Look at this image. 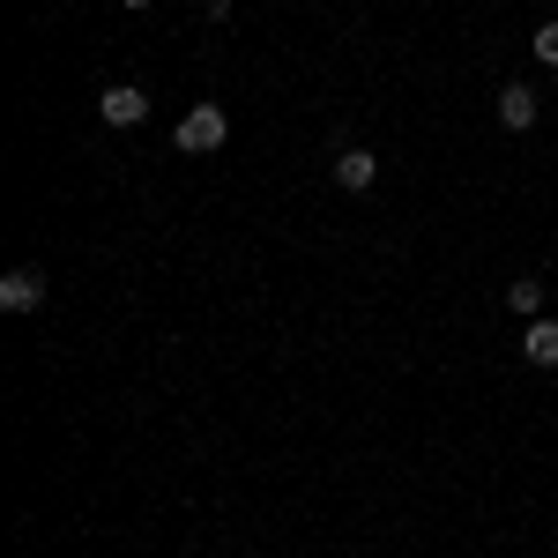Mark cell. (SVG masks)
Listing matches in <instances>:
<instances>
[{
  "label": "cell",
  "instance_id": "6da1fadb",
  "mask_svg": "<svg viewBox=\"0 0 558 558\" xmlns=\"http://www.w3.org/2000/svg\"><path fill=\"white\" fill-rule=\"evenodd\" d=\"M172 142L186 149V157H209V149H223V142H231V112H223V105H194V112L179 120Z\"/></svg>",
  "mask_w": 558,
  "mask_h": 558
},
{
  "label": "cell",
  "instance_id": "7a4b0ae2",
  "mask_svg": "<svg viewBox=\"0 0 558 558\" xmlns=\"http://www.w3.org/2000/svg\"><path fill=\"white\" fill-rule=\"evenodd\" d=\"M97 112H105V128H142V120H149V89L142 83H105Z\"/></svg>",
  "mask_w": 558,
  "mask_h": 558
},
{
  "label": "cell",
  "instance_id": "3957f363",
  "mask_svg": "<svg viewBox=\"0 0 558 558\" xmlns=\"http://www.w3.org/2000/svg\"><path fill=\"white\" fill-rule=\"evenodd\" d=\"M38 305H45L38 268H8V276H0V313H38Z\"/></svg>",
  "mask_w": 558,
  "mask_h": 558
},
{
  "label": "cell",
  "instance_id": "277c9868",
  "mask_svg": "<svg viewBox=\"0 0 558 558\" xmlns=\"http://www.w3.org/2000/svg\"><path fill=\"white\" fill-rule=\"evenodd\" d=\"M536 112H544V97H536L529 83L499 89V128H507V134H529V128H536Z\"/></svg>",
  "mask_w": 558,
  "mask_h": 558
},
{
  "label": "cell",
  "instance_id": "5b68a950",
  "mask_svg": "<svg viewBox=\"0 0 558 558\" xmlns=\"http://www.w3.org/2000/svg\"><path fill=\"white\" fill-rule=\"evenodd\" d=\"M373 179H380V157L373 149H336V186L343 194H365Z\"/></svg>",
  "mask_w": 558,
  "mask_h": 558
},
{
  "label": "cell",
  "instance_id": "8992f818",
  "mask_svg": "<svg viewBox=\"0 0 558 558\" xmlns=\"http://www.w3.org/2000/svg\"><path fill=\"white\" fill-rule=\"evenodd\" d=\"M521 357H529L536 373H551L558 365V320H529V328H521Z\"/></svg>",
  "mask_w": 558,
  "mask_h": 558
},
{
  "label": "cell",
  "instance_id": "52a82bcc",
  "mask_svg": "<svg viewBox=\"0 0 558 558\" xmlns=\"http://www.w3.org/2000/svg\"><path fill=\"white\" fill-rule=\"evenodd\" d=\"M507 313H521V320H544V283H507Z\"/></svg>",
  "mask_w": 558,
  "mask_h": 558
},
{
  "label": "cell",
  "instance_id": "ba28073f",
  "mask_svg": "<svg viewBox=\"0 0 558 558\" xmlns=\"http://www.w3.org/2000/svg\"><path fill=\"white\" fill-rule=\"evenodd\" d=\"M529 52H536L544 68H558V15H551V23H536V38H529Z\"/></svg>",
  "mask_w": 558,
  "mask_h": 558
},
{
  "label": "cell",
  "instance_id": "9c48e42d",
  "mask_svg": "<svg viewBox=\"0 0 558 558\" xmlns=\"http://www.w3.org/2000/svg\"><path fill=\"white\" fill-rule=\"evenodd\" d=\"M128 8H149V0H128Z\"/></svg>",
  "mask_w": 558,
  "mask_h": 558
}]
</instances>
